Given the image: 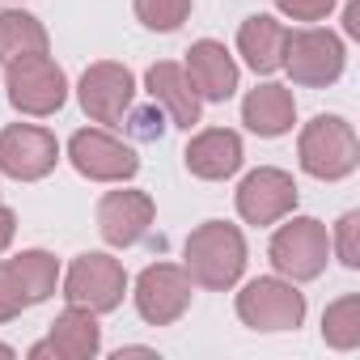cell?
I'll return each instance as SVG.
<instances>
[{"instance_id": "6da1fadb", "label": "cell", "mask_w": 360, "mask_h": 360, "mask_svg": "<svg viewBox=\"0 0 360 360\" xmlns=\"http://www.w3.org/2000/svg\"><path fill=\"white\" fill-rule=\"evenodd\" d=\"M246 271V238L229 221H208L187 238V276L204 288H233Z\"/></svg>"}, {"instance_id": "7a4b0ae2", "label": "cell", "mask_w": 360, "mask_h": 360, "mask_svg": "<svg viewBox=\"0 0 360 360\" xmlns=\"http://www.w3.org/2000/svg\"><path fill=\"white\" fill-rule=\"evenodd\" d=\"M301 169L309 178H322V183H335V178H347L360 161V144L352 123H343L339 115H318L305 123L301 144H297Z\"/></svg>"}, {"instance_id": "3957f363", "label": "cell", "mask_w": 360, "mask_h": 360, "mask_svg": "<svg viewBox=\"0 0 360 360\" xmlns=\"http://www.w3.org/2000/svg\"><path fill=\"white\" fill-rule=\"evenodd\" d=\"M5 89H9L13 110H22V115H56L64 106V98H68V77L47 51H39V56H22V60L5 64Z\"/></svg>"}, {"instance_id": "277c9868", "label": "cell", "mask_w": 360, "mask_h": 360, "mask_svg": "<svg viewBox=\"0 0 360 360\" xmlns=\"http://www.w3.org/2000/svg\"><path fill=\"white\" fill-rule=\"evenodd\" d=\"M271 267L288 280H318L322 267H326V255H330V238H326V225L314 221V217H292L288 225L276 229L271 238Z\"/></svg>"}, {"instance_id": "5b68a950", "label": "cell", "mask_w": 360, "mask_h": 360, "mask_svg": "<svg viewBox=\"0 0 360 360\" xmlns=\"http://www.w3.org/2000/svg\"><path fill=\"white\" fill-rule=\"evenodd\" d=\"M238 318L255 330H297L305 318V297L292 288V280L259 276L238 292Z\"/></svg>"}, {"instance_id": "8992f818", "label": "cell", "mask_w": 360, "mask_h": 360, "mask_svg": "<svg viewBox=\"0 0 360 360\" xmlns=\"http://www.w3.org/2000/svg\"><path fill=\"white\" fill-rule=\"evenodd\" d=\"M127 292V271L119 259L110 255H77L72 267H68V280H64V297L68 305H81V309H94V314H106L123 301Z\"/></svg>"}, {"instance_id": "52a82bcc", "label": "cell", "mask_w": 360, "mask_h": 360, "mask_svg": "<svg viewBox=\"0 0 360 360\" xmlns=\"http://www.w3.org/2000/svg\"><path fill=\"white\" fill-rule=\"evenodd\" d=\"M284 68L297 85L322 89L335 85L343 72V43L330 30H297L284 43Z\"/></svg>"}, {"instance_id": "ba28073f", "label": "cell", "mask_w": 360, "mask_h": 360, "mask_svg": "<svg viewBox=\"0 0 360 360\" xmlns=\"http://www.w3.org/2000/svg\"><path fill=\"white\" fill-rule=\"evenodd\" d=\"M191 305V276L187 267H174V263H153L140 271L136 280V309L144 322L153 326H169L187 314Z\"/></svg>"}, {"instance_id": "9c48e42d", "label": "cell", "mask_w": 360, "mask_h": 360, "mask_svg": "<svg viewBox=\"0 0 360 360\" xmlns=\"http://www.w3.org/2000/svg\"><path fill=\"white\" fill-rule=\"evenodd\" d=\"M60 161V144L47 127L34 123H13L0 131V174L18 178V183H34L47 178Z\"/></svg>"}, {"instance_id": "30bf717a", "label": "cell", "mask_w": 360, "mask_h": 360, "mask_svg": "<svg viewBox=\"0 0 360 360\" xmlns=\"http://www.w3.org/2000/svg\"><path fill=\"white\" fill-rule=\"evenodd\" d=\"M68 161L77 165V174L94 178V183H123V178H131L140 169V157L131 153V144H123L98 127H85L68 140Z\"/></svg>"}, {"instance_id": "8fae6325", "label": "cell", "mask_w": 360, "mask_h": 360, "mask_svg": "<svg viewBox=\"0 0 360 360\" xmlns=\"http://www.w3.org/2000/svg\"><path fill=\"white\" fill-rule=\"evenodd\" d=\"M292 208H297V183H292V174H284L276 165H263V169H255V174L242 178V187H238V212H242V221H250V225H276Z\"/></svg>"}, {"instance_id": "7c38bea8", "label": "cell", "mask_w": 360, "mask_h": 360, "mask_svg": "<svg viewBox=\"0 0 360 360\" xmlns=\"http://www.w3.org/2000/svg\"><path fill=\"white\" fill-rule=\"evenodd\" d=\"M131 94H136V81L123 64L115 60H102V64H89L81 85H77V98H81V110L94 119V123H119L131 106Z\"/></svg>"}, {"instance_id": "4fadbf2b", "label": "cell", "mask_w": 360, "mask_h": 360, "mask_svg": "<svg viewBox=\"0 0 360 360\" xmlns=\"http://www.w3.org/2000/svg\"><path fill=\"white\" fill-rule=\"evenodd\" d=\"M144 85H148V98L165 110V119L174 127H195L200 123V110H204V98L195 94L191 77L183 64H174V60H157L148 72H144Z\"/></svg>"}, {"instance_id": "5bb4252c", "label": "cell", "mask_w": 360, "mask_h": 360, "mask_svg": "<svg viewBox=\"0 0 360 360\" xmlns=\"http://www.w3.org/2000/svg\"><path fill=\"white\" fill-rule=\"evenodd\" d=\"M153 195L144 191H110L98 204V233L110 246H136L153 229Z\"/></svg>"}, {"instance_id": "9a60e30c", "label": "cell", "mask_w": 360, "mask_h": 360, "mask_svg": "<svg viewBox=\"0 0 360 360\" xmlns=\"http://www.w3.org/2000/svg\"><path fill=\"white\" fill-rule=\"evenodd\" d=\"M102 347V330H98V318L94 309H81V305H68L56 322H51V335L43 343L30 347V356H60V360H89L98 356Z\"/></svg>"}, {"instance_id": "2e32d148", "label": "cell", "mask_w": 360, "mask_h": 360, "mask_svg": "<svg viewBox=\"0 0 360 360\" xmlns=\"http://www.w3.org/2000/svg\"><path fill=\"white\" fill-rule=\"evenodd\" d=\"M187 77L204 102H225L238 89V64L225 51V43H217V39H200L187 51Z\"/></svg>"}, {"instance_id": "e0dca14e", "label": "cell", "mask_w": 360, "mask_h": 360, "mask_svg": "<svg viewBox=\"0 0 360 360\" xmlns=\"http://www.w3.org/2000/svg\"><path fill=\"white\" fill-rule=\"evenodd\" d=\"M187 169L195 178H208V183H217V178H229L238 174L242 165V136L229 131V127H208L200 131L191 144H187Z\"/></svg>"}, {"instance_id": "ac0fdd59", "label": "cell", "mask_w": 360, "mask_h": 360, "mask_svg": "<svg viewBox=\"0 0 360 360\" xmlns=\"http://www.w3.org/2000/svg\"><path fill=\"white\" fill-rule=\"evenodd\" d=\"M292 119H297L292 89H284V85H276V81L250 89L246 102H242V123H246L255 136H267V140H271V136H284V131L292 127Z\"/></svg>"}, {"instance_id": "d6986e66", "label": "cell", "mask_w": 360, "mask_h": 360, "mask_svg": "<svg viewBox=\"0 0 360 360\" xmlns=\"http://www.w3.org/2000/svg\"><path fill=\"white\" fill-rule=\"evenodd\" d=\"M284 43H288V30H284L276 18H267V13L246 18L242 30H238V51L246 56V64H250L255 72H276V68H284Z\"/></svg>"}, {"instance_id": "ffe728a7", "label": "cell", "mask_w": 360, "mask_h": 360, "mask_svg": "<svg viewBox=\"0 0 360 360\" xmlns=\"http://www.w3.org/2000/svg\"><path fill=\"white\" fill-rule=\"evenodd\" d=\"M39 51H47V30L39 18H30L22 9L0 13V64H13V60L39 56Z\"/></svg>"}, {"instance_id": "44dd1931", "label": "cell", "mask_w": 360, "mask_h": 360, "mask_svg": "<svg viewBox=\"0 0 360 360\" xmlns=\"http://www.w3.org/2000/svg\"><path fill=\"white\" fill-rule=\"evenodd\" d=\"M13 267H18V276H22V288H26L30 305L47 301V297L56 292V280H60V259H56V255H47V250H22V255L13 259Z\"/></svg>"}, {"instance_id": "7402d4cb", "label": "cell", "mask_w": 360, "mask_h": 360, "mask_svg": "<svg viewBox=\"0 0 360 360\" xmlns=\"http://www.w3.org/2000/svg\"><path fill=\"white\" fill-rule=\"evenodd\" d=\"M322 339L339 352L360 343V297H339L335 305H326L322 314Z\"/></svg>"}, {"instance_id": "603a6c76", "label": "cell", "mask_w": 360, "mask_h": 360, "mask_svg": "<svg viewBox=\"0 0 360 360\" xmlns=\"http://www.w3.org/2000/svg\"><path fill=\"white\" fill-rule=\"evenodd\" d=\"M136 18L148 26V30H178L187 18H191V0H136Z\"/></svg>"}, {"instance_id": "cb8c5ba5", "label": "cell", "mask_w": 360, "mask_h": 360, "mask_svg": "<svg viewBox=\"0 0 360 360\" xmlns=\"http://www.w3.org/2000/svg\"><path fill=\"white\" fill-rule=\"evenodd\" d=\"M22 309H30V297H26L22 276H18V267H13V259H9V263H0V322L18 318Z\"/></svg>"}, {"instance_id": "d4e9b609", "label": "cell", "mask_w": 360, "mask_h": 360, "mask_svg": "<svg viewBox=\"0 0 360 360\" xmlns=\"http://www.w3.org/2000/svg\"><path fill=\"white\" fill-rule=\"evenodd\" d=\"M356 233H360V217L347 212L335 225V250H339V263L343 267H360V242H356Z\"/></svg>"}, {"instance_id": "484cf974", "label": "cell", "mask_w": 360, "mask_h": 360, "mask_svg": "<svg viewBox=\"0 0 360 360\" xmlns=\"http://www.w3.org/2000/svg\"><path fill=\"white\" fill-rule=\"evenodd\" d=\"M276 5L292 22H318V18H326L335 9V0H276Z\"/></svg>"}, {"instance_id": "4316f807", "label": "cell", "mask_w": 360, "mask_h": 360, "mask_svg": "<svg viewBox=\"0 0 360 360\" xmlns=\"http://www.w3.org/2000/svg\"><path fill=\"white\" fill-rule=\"evenodd\" d=\"M131 123H136V136H161V127H165V110H161V106H157V115H153V110H140Z\"/></svg>"}, {"instance_id": "83f0119b", "label": "cell", "mask_w": 360, "mask_h": 360, "mask_svg": "<svg viewBox=\"0 0 360 360\" xmlns=\"http://www.w3.org/2000/svg\"><path fill=\"white\" fill-rule=\"evenodd\" d=\"M13 233H18V217H13V208H5V204H0V250H9Z\"/></svg>"}, {"instance_id": "f1b7e54d", "label": "cell", "mask_w": 360, "mask_h": 360, "mask_svg": "<svg viewBox=\"0 0 360 360\" xmlns=\"http://www.w3.org/2000/svg\"><path fill=\"white\" fill-rule=\"evenodd\" d=\"M343 30H347L352 39L360 34V5H356V0H352V5H347V9H343Z\"/></svg>"}, {"instance_id": "f546056e", "label": "cell", "mask_w": 360, "mask_h": 360, "mask_svg": "<svg viewBox=\"0 0 360 360\" xmlns=\"http://www.w3.org/2000/svg\"><path fill=\"white\" fill-rule=\"evenodd\" d=\"M13 356V347H5V343H0V360H9Z\"/></svg>"}]
</instances>
